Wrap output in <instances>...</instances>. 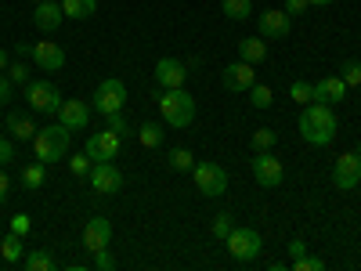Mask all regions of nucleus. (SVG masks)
Returning <instances> with one entry per match:
<instances>
[{
  "label": "nucleus",
  "mask_w": 361,
  "mask_h": 271,
  "mask_svg": "<svg viewBox=\"0 0 361 271\" xmlns=\"http://www.w3.org/2000/svg\"><path fill=\"white\" fill-rule=\"evenodd\" d=\"M0 257H4L8 264H11V260H22V257H25V243H22V235H15V231H11V235H4V243H0Z\"/></svg>",
  "instance_id": "obj_24"
},
{
  "label": "nucleus",
  "mask_w": 361,
  "mask_h": 271,
  "mask_svg": "<svg viewBox=\"0 0 361 271\" xmlns=\"http://www.w3.org/2000/svg\"><path fill=\"white\" fill-rule=\"evenodd\" d=\"M90 185H94L98 195H116L119 188H123V170L112 163H94L90 167Z\"/></svg>",
  "instance_id": "obj_10"
},
{
  "label": "nucleus",
  "mask_w": 361,
  "mask_h": 271,
  "mask_svg": "<svg viewBox=\"0 0 361 271\" xmlns=\"http://www.w3.org/2000/svg\"><path fill=\"white\" fill-rule=\"evenodd\" d=\"M22 260H25L29 271H54V267H58V260H54L47 250H33V253H25Z\"/></svg>",
  "instance_id": "obj_25"
},
{
  "label": "nucleus",
  "mask_w": 361,
  "mask_h": 271,
  "mask_svg": "<svg viewBox=\"0 0 361 271\" xmlns=\"http://www.w3.org/2000/svg\"><path fill=\"white\" fill-rule=\"evenodd\" d=\"M62 11H66V18L83 22V18H90L98 11V0H62Z\"/></svg>",
  "instance_id": "obj_22"
},
{
  "label": "nucleus",
  "mask_w": 361,
  "mask_h": 271,
  "mask_svg": "<svg viewBox=\"0 0 361 271\" xmlns=\"http://www.w3.org/2000/svg\"><path fill=\"white\" fill-rule=\"evenodd\" d=\"M123 105H127V83L116 80V76L102 80L98 90H94V105H90V109L109 116V112H123Z\"/></svg>",
  "instance_id": "obj_6"
},
{
  "label": "nucleus",
  "mask_w": 361,
  "mask_h": 271,
  "mask_svg": "<svg viewBox=\"0 0 361 271\" xmlns=\"http://www.w3.org/2000/svg\"><path fill=\"white\" fill-rule=\"evenodd\" d=\"M257 25H260V37H264V40H286L289 29H293V15H289L286 8H279V11H260Z\"/></svg>",
  "instance_id": "obj_12"
},
{
  "label": "nucleus",
  "mask_w": 361,
  "mask_h": 271,
  "mask_svg": "<svg viewBox=\"0 0 361 271\" xmlns=\"http://www.w3.org/2000/svg\"><path fill=\"white\" fill-rule=\"evenodd\" d=\"M238 58L250 62V66H260L267 58V40L264 37H243V40H238Z\"/></svg>",
  "instance_id": "obj_20"
},
{
  "label": "nucleus",
  "mask_w": 361,
  "mask_h": 271,
  "mask_svg": "<svg viewBox=\"0 0 361 271\" xmlns=\"http://www.w3.org/2000/svg\"><path fill=\"white\" fill-rule=\"evenodd\" d=\"M224 243H228V253L235 260H257L260 250H264V239H260L257 228H231V235Z\"/></svg>",
  "instance_id": "obj_7"
},
{
  "label": "nucleus",
  "mask_w": 361,
  "mask_h": 271,
  "mask_svg": "<svg viewBox=\"0 0 361 271\" xmlns=\"http://www.w3.org/2000/svg\"><path fill=\"white\" fill-rule=\"evenodd\" d=\"M357 98H361V87H357Z\"/></svg>",
  "instance_id": "obj_48"
},
{
  "label": "nucleus",
  "mask_w": 361,
  "mask_h": 271,
  "mask_svg": "<svg viewBox=\"0 0 361 271\" xmlns=\"http://www.w3.org/2000/svg\"><path fill=\"white\" fill-rule=\"evenodd\" d=\"M29 4H40V0H29Z\"/></svg>",
  "instance_id": "obj_47"
},
{
  "label": "nucleus",
  "mask_w": 361,
  "mask_h": 271,
  "mask_svg": "<svg viewBox=\"0 0 361 271\" xmlns=\"http://www.w3.org/2000/svg\"><path fill=\"white\" fill-rule=\"evenodd\" d=\"M296 127H300V138H304L307 145H329L336 138V131H340L333 105H322V102H311L304 112H300Z\"/></svg>",
  "instance_id": "obj_1"
},
{
  "label": "nucleus",
  "mask_w": 361,
  "mask_h": 271,
  "mask_svg": "<svg viewBox=\"0 0 361 271\" xmlns=\"http://www.w3.org/2000/svg\"><path fill=\"white\" fill-rule=\"evenodd\" d=\"M253 177H257L260 188H279L282 177H286V167L271 156V152H257V156H253Z\"/></svg>",
  "instance_id": "obj_11"
},
{
  "label": "nucleus",
  "mask_w": 361,
  "mask_h": 271,
  "mask_svg": "<svg viewBox=\"0 0 361 271\" xmlns=\"http://www.w3.org/2000/svg\"><path fill=\"white\" fill-rule=\"evenodd\" d=\"M156 98H159V116L166 127H188L195 119V98L185 87H163Z\"/></svg>",
  "instance_id": "obj_2"
},
{
  "label": "nucleus",
  "mask_w": 361,
  "mask_h": 271,
  "mask_svg": "<svg viewBox=\"0 0 361 271\" xmlns=\"http://www.w3.org/2000/svg\"><path fill=\"white\" fill-rule=\"evenodd\" d=\"M44 167H47V163L37 159V163H29V167L22 170V185H25L29 192H37V188L44 185Z\"/></svg>",
  "instance_id": "obj_30"
},
{
  "label": "nucleus",
  "mask_w": 361,
  "mask_h": 271,
  "mask_svg": "<svg viewBox=\"0 0 361 271\" xmlns=\"http://www.w3.org/2000/svg\"><path fill=\"white\" fill-rule=\"evenodd\" d=\"M221 11H224V18H231V22H246V18L253 15V0H224Z\"/></svg>",
  "instance_id": "obj_23"
},
{
  "label": "nucleus",
  "mask_w": 361,
  "mask_h": 271,
  "mask_svg": "<svg viewBox=\"0 0 361 271\" xmlns=\"http://www.w3.org/2000/svg\"><path fill=\"white\" fill-rule=\"evenodd\" d=\"M69 145H73V131L69 127H40L37 138H33V148H37V159L40 163H62L69 156Z\"/></svg>",
  "instance_id": "obj_3"
},
{
  "label": "nucleus",
  "mask_w": 361,
  "mask_h": 271,
  "mask_svg": "<svg viewBox=\"0 0 361 271\" xmlns=\"http://www.w3.org/2000/svg\"><path fill=\"white\" fill-rule=\"evenodd\" d=\"M8 76H11V83H22V87H25V83H29V66H25V62H11V66H8Z\"/></svg>",
  "instance_id": "obj_37"
},
{
  "label": "nucleus",
  "mask_w": 361,
  "mask_h": 271,
  "mask_svg": "<svg viewBox=\"0 0 361 271\" xmlns=\"http://www.w3.org/2000/svg\"><path fill=\"white\" fill-rule=\"evenodd\" d=\"M347 83L340 80V76H322L318 83H314V102H322V105H340V102H347Z\"/></svg>",
  "instance_id": "obj_17"
},
{
  "label": "nucleus",
  "mask_w": 361,
  "mask_h": 271,
  "mask_svg": "<svg viewBox=\"0 0 361 271\" xmlns=\"http://www.w3.org/2000/svg\"><path fill=\"white\" fill-rule=\"evenodd\" d=\"M109 243H112V221H109V217H90L87 228H83V246H87L90 253H98V250H105Z\"/></svg>",
  "instance_id": "obj_16"
},
{
  "label": "nucleus",
  "mask_w": 361,
  "mask_h": 271,
  "mask_svg": "<svg viewBox=\"0 0 361 271\" xmlns=\"http://www.w3.org/2000/svg\"><path fill=\"white\" fill-rule=\"evenodd\" d=\"M231 228H235V224H231V214H221V217L214 221V228H209V231H214V239H221V243H224V239L231 235Z\"/></svg>",
  "instance_id": "obj_36"
},
{
  "label": "nucleus",
  "mask_w": 361,
  "mask_h": 271,
  "mask_svg": "<svg viewBox=\"0 0 361 271\" xmlns=\"http://www.w3.org/2000/svg\"><path fill=\"white\" fill-rule=\"evenodd\" d=\"M289 98H293L296 105H311V102H314V83H307V80H293Z\"/></svg>",
  "instance_id": "obj_29"
},
{
  "label": "nucleus",
  "mask_w": 361,
  "mask_h": 271,
  "mask_svg": "<svg viewBox=\"0 0 361 271\" xmlns=\"http://www.w3.org/2000/svg\"><path fill=\"white\" fill-rule=\"evenodd\" d=\"M8 131H11L15 141H33L37 138V124L22 112H8Z\"/></svg>",
  "instance_id": "obj_21"
},
{
  "label": "nucleus",
  "mask_w": 361,
  "mask_h": 271,
  "mask_svg": "<svg viewBox=\"0 0 361 271\" xmlns=\"http://www.w3.org/2000/svg\"><path fill=\"white\" fill-rule=\"evenodd\" d=\"M275 141H279V134L271 131V127H260V131H253V138H250L253 152H271V148H275Z\"/></svg>",
  "instance_id": "obj_28"
},
{
  "label": "nucleus",
  "mask_w": 361,
  "mask_h": 271,
  "mask_svg": "<svg viewBox=\"0 0 361 271\" xmlns=\"http://www.w3.org/2000/svg\"><path fill=\"white\" fill-rule=\"evenodd\" d=\"M333 185L340 192H350V188L361 185V148H357V152L336 156V163H333Z\"/></svg>",
  "instance_id": "obj_9"
},
{
  "label": "nucleus",
  "mask_w": 361,
  "mask_h": 271,
  "mask_svg": "<svg viewBox=\"0 0 361 271\" xmlns=\"http://www.w3.org/2000/svg\"><path fill=\"white\" fill-rule=\"evenodd\" d=\"M11 98H15V83H11V76L0 73V105H8Z\"/></svg>",
  "instance_id": "obj_39"
},
{
  "label": "nucleus",
  "mask_w": 361,
  "mask_h": 271,
  "mask_svg": "<svg viewBox=\"0 0 361 271\" xmlns=\"http://www.w3.org/2000/svg\"><path fill=\"white\" fill-rule=\"evenodd\" d=\"M8 192H11V177L0 170V199H8Z\"/></svg>",
  "instance_id": "obj_44"
},
{
  "label": "nucleus",
  "mask_w": 361,
  "mask_h": 271,
  "mask_svg": "<svg viewBox=\"0 0 361 271\" xmlns=\"http://www.w3.org/2000/svg\"><path fill=\"white\" fill-rule=\"evenodd\" d=\"M307 253V243H304V239H293V243H289V257L296 260V257H304Z\"/></svg>",
  "instance_id": "obj_43"
},
{
  "label": "nucleus",
  "mask_w": 361,
  "mask_h": 271,
  "mask_svg": "<svg viewBox=\"0 0 361 271\" xmlns=\"http://www.w3.org/2000/svg\"><path fill=\"white\" fill-rule=\"evenodd\" d=\"M119 148H123V138L112 134V131L105 127V131H98V134H90V138H87L83 152L94 159V163H112V159L119 156Z\"/></svg>",
  "instance_id": "obj_8"
},
{
  "label": "nucleus",
  "mask_w": 361,
  "mask_h": 271,
  "mask_svg": "<svg viewBox=\"0 0 361 271\" xmlns=\"http://www.w3.org/2000/svg\"><path fill=\"white\" fill-rule=\"evenodd\" d=\"M307 8H311L307 0H286V11H289V15H304Z\"/></svg>",
  "instance_id": "obj_42"
},
{
  "label": "nucleus",
  "mask_w": 361,
  "mask_h": 271,
  "mask_svg": "<svg viewBox=\"0 0 361 271\" xmlns=\"http://www.w3.org/2000/svg\"><path fill=\"white\" fill-rule=\"evenodd\" d=\"M137 141H141L145 148H159V145H163V127H159V124H141V127H137Z\"/></svg>",
  "instance_id": "obj_26"
},
{
  "label": "nucleus",
  "mask_w": 361,
  "mask_h": 271,
  "mask_svg": "<svg viewBox=\"0 0 361 271\" xmlns=\"http://www.w3.org/2000/svg\"><path fill=\"white\" fill-rule=\"evenodd\" d=\"M11 231H15V235H25V231H29V217H25V214H15V217H11Z\"/></svg>",
  "instance_id": "obj_41"
},
{
  "label": "nucleus",
  "mask_w": 361,
  "mask_h": 271,
  "mask_svg": "<svg viewBox=\"0 0 361 271\" xmlns=\"http://www.w3.org/2000/svg\"><path fill=\"white\" fill-rule=\"evenodd\" d=\"M90 109L83 98H66L62 102V109H58L54 116H58V124L62 127H69V131H83V127H90Z\"/></svg>",
  "instance_id": "obj_13"
},
{
  "label": "nucleus",
  "mask_w": 361,
  "mask_h": 271,
  "mask_svg": "<svg viewBox=\"0 0 361 271\" xmlns=\"http://www.w3.org/2000/svg\"><path fill=\"white\" fill-rule=\"evenodd\" d=\"M293 271H325V260L304 253V257H296V260H293Z\"/></svg>",
  "instance_id": "obj_34"
},
{
  "label": "nucleus",
  "mask_w": 361,
  "mask_h": 271,
  "mask_svg": "<svg viewBox=\"0 0 361 271\" xmlns=\"http://www.w3.org/2000/svg\"><path fill=\"white\" fill-rule=\"evenodd\" d=\"M8 66H11V62H8V51H0V73H4Z\"/></svg>",
  "instance_id": "obj_45"
},
{
  "label": "nucleus",
  "mask_w": 361,
  "mask_h": 271,
  "mask_svg": "<svg viewBox=\"0 0 361 271\" xmlns=\"http://www.w3.org/2000/svg\"><path fill=\"white\" fill-rule=\"evenodd\" d=\"M15 159V141L11 138H0V167H8Z\"/></svg>",
  "instance_id": "obj_40"
},
{
  "label": "nucleus",
  "mask_w": 361,
  "mask_h": 271,
  "mask_svg": "<svg viewBox=\"0 0 361 271\" xmlns=\"http://www.w3.org/2000/svg\"><path fill=\"white\" fill-rule=\"evenodd\" d=\"M188 80V69L177 62V58H159L156 62V83L159 87H185Z\"/></svg>",
  "instance_id": "obj_19"
},
{
  "label": "nucleus",
  "mask_w": 361,
  "mask_h": 271,
  "mask_svg": "<svg viewBox=\"0 0 361 271\" xmlns=\"http://www.w3.org/2000/svg\"><path fill=\"white\" fill-rule=\"evenodd\" d=\"M340 80H343L347 87H361V62H357V58L343 62V73H340Z\"/></svg>",
  "instance_id": "obj_33"
},
{
  "label": "nucleus",
  "mask_w": 361,
  "mask_h": 271,
  "mask_svg": "<svg viewBox=\"0 0 361 271\" xmlns=\"http://www.w3.org/2000/svg\"><path fill=\"white\" fill-rule=\"evenodd\" d=\"M221 80H224V87H228V90L243 95V90H250V87L257 83V66H250V62H243V58H238V62L224 66Z\"/></svg>",
  "instance_id": "obj_14"
},
{
  "label": "nucleus",
  "mask_w": 361,
  "mask_h": 271,
  "mask_svg": "<svg viewBox=\"0 0 361 271\" xmlns=\"http://www.w3.org/2000/svg\"><path fill=\"white\" fill-rule=\"evenodd\" d=\"M311 8H325V4H333V0H307Z\"/></svg>",
  "instance_id": "obj_46"
},
{
  "label": "nucleus",
  "mask_w": 361,
  "mask_h": 271,
  "mask_svg": "<svg viewBox=\"0 0 361 271\" xmlns=\"http://www.w3.org/2000/svg\"><path fill=\"white\" fill-rule=\"evenodd\" d=\"M94 267H98V271H112V267H116V257L109 253V246L94 253Z\"/></svg>",
  "instance_id": "obj_38"
},
{
  "label": "nucleus",
  "mask_w": 361,
  "mask_h": 271,
  "mask_svg": "<svg viewBox=\"0 0 361 271\" xmlns=\"http://www.w3.org/2000/svg\"><path fill=\"white\" fill-rule=\"evenodd\" d=\"M166 163H170V170H177V174H192V167H195V156L188 152V148H173Z\"/></svg>",
  "instance_id": "obj_27"
},
{
  "label": "nucleus",
  "mask_w": 361,
  "mask_h": 271,
  "mask_svg": "<svg viewBox=\"0 0 361 271\" xmlns=\"http://www.w3.org/2000/svg\"><path fill=\"white\" fill-rule=\"evenodd\" d=\"M90 167H94V159H90L87 152H83V156H69V170H73L76 177H90Z\"/></svg>",
  "instance_id": "obj_35"
},
{
  "label": "nucleus",
  "mask_w": 361,
  "mask_h": 271,
  "mask_svg": "<svg viewBox=\"0 0 361 271\" xmlns=\"http://www.w3.org/2000/svg\"><path fill=\"white\" fill-rule=\"evenodd\" d=\"M33 62H37V69H47V73H58V69H66V51L58 47L54 40H37L33 44Z\"/></svg>",
  "instance_id": "obj_15"
},
{
  "label": "nucleus",
  "mask_w": 361,
  "mask_h": 271,
  "mask_svg": "<svg viewBox=\"0 0 361 271\" xmlns=\"http://www.w3.org/2000/svg\"><path fill=\"white\" fill-rule=\"evenodd\" d=\"M192 181H195L199 195H206V199H217V195L228 192V170L221 163H209V159L195 163L192 167Z\"/></svg>",
  "instance_id": "obj_4"
},
{
  "label": "nucleus",
  "mask_w": 361,
  "mask_h": 271,
  "mask_svg": "<svg viewBox=\"0 0 361 271\" xmlns=\"http://www.w3.org/2000/svg\"><path fill=\"white\" fill-rule=\"evenodd\" d=\"M25 102H29V109H37V112H44V116H54L58 109H62V90H58L54 83H47V80H29L25 83Z\"/></svg>",
  "instance_id": "obj_5"
},
{
  "label": "nucleus",
  "mask_w": 361,
  "mask_h": 271,
  "mask_svg": "<svg viewBox=\"0 0 361 271\" xmlns=\"http://www.w3.org/2000/svg\"><path fill=\"white\" fill-rule=\"evenodd\" d=\"M105 124H109V131H112V134L130 138V124H127V116H123V112H109V116H105Z\"/></svg>",
  "instance_id": "obj_32"
},
{
  "label": "nucleus",
  "mask_w": 361,
  "mask_h": 271,
  "mask_svg": "<svg viewBox=\"0 0 361 271\" xmlns=\"http://www.w3.org/2000/svg\"><path fill=\"white\" fill-rule=\"evenodd\" d=\"M62 18H66V11H62V4H54V0H40L37 11H33V25L40 33H54V29L62 25Z\"/></svg>",
  "instance_id": "obj_18"
},
{
  "label": "nucleus",
  "mask_w": 361,
  "mask_h": 271,
  "mask_svg": "<svg viewBox=\"0 0 361 271\" xmlns=\"http://www.w3.org/2000/svg\"><path fill=\"white\" fill-rule=\"evenodd\" d=\"M250 102H253V109H271V102H275V90H271L267 83H253V87H250Z\"/></svg>",
  "instance_id": "obj_31"
}]
</instances>
